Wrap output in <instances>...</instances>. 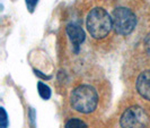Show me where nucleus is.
Segmentation results:
<instances>
[{
	"label": "nucleus",
	"instance_id": "obj_1",
	"mask_svg": "<svg viewBox=\"0 0 150 128\" xmlns=\"http://www.w3.org/2000/svg\"><path fill=\"white\" fill-rule=\"evenodd\" d=\"M70 106L80 113H91L98 106V93L96 89L88 84H81L70 93Z\"/></svg>",
	"mask_w": 150,
	"mask_h": 128
},
{
	"label": "nucleus",
	"instance_id": "obj_2",
	"mask_svg": "<svg viewBox=\"0 0 150 128\" xmlns=\"http://www.w3.org/2000/svg\"><path fill=\"white\" fill-rule=\"evenodd\" d=\"M86 26L93 38L102 40L106 38L113 29L112 16L104 8H93L87 15Z\"/></svg>",
	"mask_w": 150,
	"mask_h": 128
},
{
	"label": "nucleus",
	"instance_id": "obj_3",
	"mask_svg": "<svg viewBox=\"0 0 150 128\" xmlns=\"http://www.w3.org/2000/svg\"><path fill=\"white\" fill-rule=\"evenodd\" d=\"M113 29L119 35H129L131 34L137 25V16L127 7H117L114 9L112 14Z\"/></svg>",
	"mask_w": 150,
	"mask_h": 128
},
{
	"label": "nucleus",
	"instance_id": "obj_4",
	"mask_svg": "<svg viewBox=\"0 0 150 128\" xmlns=\"http://www.w3.org/2000/svg\"><path fill=\"white\" fill-rule=\"evenodd\" d=\"M149 125V114L139 106H132L125 109L120 118L121 128H148Z\"/></svg>",
	"mask_w": 150,
	"mask_h": 128
},
{
	"label": "nucleus",
	"instance_id": "obj_5",
	"mask_svg": "<svg viewBox=\"0 0 150 128\" xmlns=\"http://www.w3.org/2000/svg\"><path fill=\"white\" fill-rule=\"evenodd\" d=\"M67 34L71 43H72V46H74V50L75 52L77 53L80 49V45L85 41V32H83V27L76 23H70L67 25Z\"/></svg>",
	"mask_w": 150,
	"mask_h": 128
},
{
	"label": "nucleus",
	"instance_id": "obj_6",
	"mask_svg": "<svg viewBox=\"0 0 150 128\" xmlns=\"http://www.w3.org/2000/svg\"><path fill=\"white\" fill-rule=\"evenodd\" d=\"M135 87L138 93L144 100L150 101V69L143 70L142 73H140L135 82Z\"/></svg>",
	"mask_w": 150,
	"mask_h": 128
},
{
	"label": "nucleus",
	"instance_id": "obj_7",
	"mask_svg": "<svg viewBox=\"0 0 150 128\" xmlns=\"http://www.w3.org/2000/svg\"><path fill=\"white\" fill-rule=\"evenodd\" d=\"M38 90L40 97L43 100H49L51 98V89L43 82H38Z\"/></svg>",
	"mask_w": 150,
	"mask_h": 128
},
{
	"label": "nucleus",
	"instance_id": "obj_8",
	"mask_svg": "<svg viewBox=\"0 0 150 128\" xmlns=\"http://www.w3.org/2000/svg\"><path fill=\"white\" fill-rule=\"evenodd\" d=\"M64 128H88L87 124L81 119L78 118H71L66 122Z\"/></svg>",
	"mask_w": 150,
	"mask_h": 128
},
{
	"label": "nucleus",
	"instance_id": "obj_9",
	"mask_svg": "<svg viewBox=\"0 0 150 128\" xmlns=\"http://www.w3.org/2000/svg\"><path fill=\"white\" fill-rule=\"evenodd\" d=\"M1 111V118H0V128H8L9 121H8V114L4 108L0 109Z\"/></svg>",
	"mask_w": 150,
	"mask_h": 128
},
{
	"label": "nucleus",
	"instance_id": "obj_10",
	"mask_svg": "<svg viewBox=\"0 0 150 128\" xmlns=\"http://www.w3.org/2000/svg\"><path fill=\"white\" fill-rule=\"evenodd\" d=\"M25 4H26V7L28 9V11L33 13L35 10L36 6H38V0H25Z\"/></svg>",
	"mask_w": 150,
	"mask_h": 128
},
{
	"label": "nucleus",
	"instance_id": "obj_11",
	"mask_svg": "<svg viewBox=\"0 0 150 128\" xmlns=\"http://www.w3.org/2000/svg\"><path fill=\"white\" fill-rule=\"evenodd\" d=\"M143 44H144V51H146V53L150 57V33L146 36Z\"/></svg>",
	"mask_w": 150,
	"mask_h": 128
}]
</instances>
